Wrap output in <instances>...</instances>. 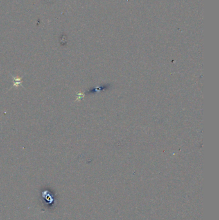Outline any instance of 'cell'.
<instances>
[{
    "instance_id": "obj_1",
    "label": "cell",
    "mask_w": 219,
    "mask_h": 220,
    "mask_svg": "<svg viewBox=\"0 0 219 220\" xmlns=\"http://www.w3.org/2000/svg\"><path fill=\"white\" fill-rule=\"evenodd\" d=\"M10 75L12 76V77L13 78V80H14V82H13V86L11 87V88L10 90H11L12 88H13L14 87H16V88H18L19 86H21L23 88L22 85L23 82V79L24 76L22 77H18V76H14L12 74L10 73Z\"/></svg>"
}]
</instances>
